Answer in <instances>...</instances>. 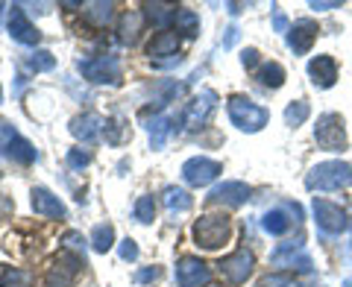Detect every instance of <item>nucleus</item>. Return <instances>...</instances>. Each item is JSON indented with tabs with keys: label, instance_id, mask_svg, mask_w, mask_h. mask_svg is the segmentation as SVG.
<instances>
[{
	"label": "nucleus",
	"instance_id": "dca6fc26",
	"mask_svg": "<svg viewBox=\"0 0 352 287\" xmlns=\"http://www.w3.org/2000/svg\"><path fill=\"white\" fill-rule=\"evenodd\" d=\"M103 129H106V120L97 115V112H85V115H80V117L71 120L74 138H80L82 144H94L97 138L103 135Z\"/></svg>",
	"mask_w": 352,
	"mask_h": 287
},
{
	"label": "nucleus",
	"instance_id": "20e7f679",
	"mask_svg": "<svg viewBox=\"0 0 352 287\" xmlns=\"http://www.w3.org/2000/svg\"><path fill=\"white\" fill-rule=\"evenodd\" d=\"M314 141L317 147L326 152H344L346 150V129H344V117L335 112H326L317 117L314 126Z\"/></svg>",
	"mask_w": 352,
	"mask_h": 287
},
{
	"label": "nucleus",
	"instance_id": "ddd939ff",
	"mask_svg": "<svg viewBox=\"0 0 352 287\" xmlns=\"http://www.w3.org/2000/svg\"><path fill=\"white\" fill-rule=\"evenodd\" d=\"M214 106H217V94L212 88H203V91L188 103V108H185V117H182L185 129H200L208 120V115L214 112Z\"/></svg>",
	"mask_w": 352,
	"mask_h": 287
},
{
	"label": "nucleus",
	"instance_id": "e433bc0d",
	"mask_svg": "<svg viewBox=\"0 0 352 287\" xmlns=\"http://www.w3.org/2000/svg\"><path fill=\"white\" fill-rule=\"evenodd\" d=\"M120 258H124V261H135L138 258V244H135V240H132V238H126V240H120Z\"/></svg>",
	"mask_w": 352,
	"mask_h": 287
},
{
	"label": "nucleus",
	"instance_id": "0eeeda50",
	"mask_svg": "<svg viewBox=\"0 0 352 287\" xmlns=\"http://www.w3.org/2000/svg\"><path fill=\"white\" fill-rule=\"evenodd\" d=\"M82 270V258L76 252H62L47 264V273L41 279V287H71Z\"/></svg>",
	"mask_w": 352,
	"mask_h": 287
},
{
	"label": "nucleus",
	"instance_id": "f3484780",
	"mask_svg": "<svg viewBox=\"0 0 352 287\" xmlns=\"http://www.w3.org/2000/svg\"><path fill=\"white\" fill-rule=\"evenodd\" d=\"M317 32H320V30H317V24H314V21H308V18L296 21V24L288 30V44H291V50L296 53V56H305V53L311 50Z\"/></svg>",
	"mask_w": 352,
	"mask_h": 287
},
{
	"label": "nucleus",
	"instance_id": "4c0bfd02",
	"mask_svg": "<svg viewBox=\"0 0 352 287\" xmlns=\"http://www.w3.org/2000/svg\"><path fill=\"white\" fill-rule=\"evenodd\" d=\"M106 129H109V141H112V144H120V138H124V129H120V124H118V120H106ZM103 129V132H106Z\"/></svg>",
	"mask_w": 352,
	"mask_h": 287
},
{
	"label": "nucleus",
	"instance_id": "a19ab883",
	"mask_svg": "<svg viewBox=\"0 0 352 287\" xmlns=\"http://www.w3.org/2000/svg\"><path fill=\"white\" fill-rule=\"evenodd\" d=\"M241 62H244V68H256V65H258V50H244V53H241Z\"/></svg>",
	"mask_w": 352,
	"mask_h": 287
},
{
	"label": "nucleus",
	"instance_id": "f8f14e48",
	"mask_svg": "<svg viewBox=\"0 0 352 287\" xmlns=\"http://www.w3.org/2000/svg\"><path fill=\"white\" fill-rule=\"evenodd\" d=\"M314 220H317V229L326 231V235H340L349 223L344 208L329 200H314Z\"/></svg>",
	"mask_w": 352,
	"mask_h": 287
},
{
	"label": "nucleus",
	"instance_id": "ea45409f",
	"mask_svg": "<svg viewBox=\"0 0 352 287\" xmlns=\"http://www.w3.org/2000/svg\"><path fill=\"white\" fill-rule=\"evenodd\" d=\"M273 27H276V32H288V18L282 15V9H273Z\"/></svg>",
	"mask_w": 352,
	"mask_h": 287
},
{
	"label": "nucleus",
	"instance_id": "a211bd4d",
	"mask_svg": "<svg viewBox=\"0 0 352 287\" xmlns=\"http://www.w3.org/2000/svg\"><path fill=\"white\" fill-rule=\"evenodd\" d=\"M32 211L38 217H47V220H62L65 214V205L59 196H53L47 187H32Z\"/></svg>",
	"mask_w": 352,
	"mask_h": 287
},
{
	"label": "nucleus",
	"instance_id": "9d476101",
	"mask_svg": "<svg viewBox=\"0 0 352 287\" xmlns=\"http://www.w3.org/2000/svg\"><path fill=\"white\" fill-rule=\"evenodd\" d=\"M217 267H220V273H223L232 284H241V282L250 279L252 267H256V255H252L247 246H241V249L232 252V255H226L223 261L217 264Z\"/></svg>",
	"mask_w": 352,
	"mask_h": 287
},
{
	"label": "nucleus",
	"instance_id": "7ed1b4c3",
	"mask_svg": "<svg viewBox=\"0 0 352 287\" xmlns=\"http://www.w3.org/2000/svg\"><path fill=\"white\" fill-rule=\"evenodd\" d=\"M229 231L232 226H229L226 214H203L194 223V240L203 249H220L229 240Z\"/></svg>",
	"mask_w": 352,
	"mask_h": 287
},
{
	"label": "nucleus",
	"instance_id": "cd10ccee",
	"mask_svg": "<svg viewBox=\"0 0 352 287\" xmlns=\"http://www.w3.org/2000/svg\"><path fill=\"white\" fill-rule=\"evenodd\" d=\"M115 246V229L109 223H97L91 231V249L94 252H109Z\"/></svg>",
	"mask_w": 352,
	"mask_h": 287
},
{
	"label": "nucleus",
	"instance_id": "5701e85b",
	"mask_svg": "<svg viewBox=\"0 0 352 287\" xmlns=\"http://www.w3.org/2000/svg\"><path fill=\"white\" fill-rule=\"evenodd\" d=\"M82 18H85L91 27L103 30L106 24H112V18H115V3H103V0H97V3H88V6L82 9Z\"/></svg>",
	"mask_w": 352,
	"mask_h": 287
},
{
	"label": "nucleus",
	"instance_id": "2f4dec72",
	"mask_svg": "<svg viewBox=\"0 0 352 287\" xmlns=\"http://www.w3.org/2000/svg\"><path fill=\"white\" fill-rule=\"evenodd\" d=\"M27 68L32 73H41V71H53L56 68V59H53V53L50 50H36L32 56L27 59Z\"/></svg>",
	"mask_w": 352,
	"mask_h": 287
},
{
	"label": "nucleus",
	"instance_id": "a878e982",
	"mask_svg": "<svg viewBox=\"0 0 352 287\" xmlns=\"http://www.w3.org/2000/svg\"><path fill=\"white\" fill-rule=\"evenodd\" d=\"M144 9H147L150 24L156 30H162V32L168 24H173V18H176V6H168V3H147Z\"/></svg>",
	"mask_w": 352,
	"mask_h": 287
},
{
	"label": "nucleus",
	"instance_id": "c9c22d12",
	"mask_svg": "<svg viewBox=\"0 0 352 287\" xmlns=\"http://www.w3.org/2000/svg\"><path fill=\"white\" fill-rule=\"evenodd\" d=\"M88 161H91V156H88L85 150H68V168L71 170H82V168H88Z\"/></svg>",
	"mask_w": 352,
	"mask_h": 287
},
{
	"label": "nucleus",
	"instance_id": "c03bdc74",
	"mask_svg": "<svg viewBox=\"0 0 352 287\" xmlns=\"http://www.w3.org/2000/svg\"><path fill=\"white\" fill-rule=\"evenodd\" d=\"M344 287H352V282H349V279H346V282H344Z\"/></svg>",
	"mask_w": 352,
	"mask_h": 287
},
{
	"label": "nucleus",
	"instance_id": "412c9836",
	"mask_svg": "<svg viewBox=\"0 0 352 287\" xmlns=\"http://www.w3.org/2000/svg\"><path fill=\"white\" fill-rule=\"evenodd\" d=\"M176 50H179V36L176 32H159L156 38L150 41V47H147V56L150 59H162V56H176ZM179 59V56H176Z\"/></svg>",
	"mask_w": 352,
	"mask_h": 287
},
{
	"label": "nucleus",
	"instance_id": "473e14b6",
	"mask_svg": "<svg viewBox=\"0 0 352 287\" xmlns=\"http://www.w3.org/2000/svg\"><path fill=\"white\" fill-rule=\"evenodd\" d=\"M256 287H300V284H296L294 275H288V273H267L256 282Z\"/></svg>",
	"mask_w": 352,
	"mask_h": 287
},
{
	"label": "nucleus",
	"instance_id": "72a5a7b5",
	"mask_svg": "<svg viewBox=\"0 0 352 287\" xmlns=\"http://www.w3.org/2000/svg\"><path fill=\"white\" fill-rule=\"evenodd\" d=\"M153 217H156V203H153V196H138L135 203V220L138 223H153Z\"/></svg>",
	"mask_w": 352,
	"mask_h": 287
},
{
	"label": "nucleus",
	"instance_id": "bb28decb",
	"mask_svg": "<svg viewBox=\"0 0 352 287\" xmlns=\"http://www.w3.org/2000/svg\"><path fill=\"white\" fill-rule=\"evenodd\" d=\"M138 30H141V12H126L120 18V27H118V38L124 44H135L138 38Z\"/></svg>",
	"mask_w": 352,
	"mask_h": 287
},
{
	"label": "nucleus",
	"instance_id": "49530a36",
	"mask_svg": "<svg viewBox=\"0 0 352 287\" xmlns=\"http://www.w3.org/2000/svg\"><path fill=\"white\" fill-rule=\"evenodd\" d=\"M349 223H352V220H349Z\"/></svg>",
	"mask_w": 352,
	"mask_h": 287
},
{
	"label": "nucleus",
	"instance_id": "6ab92c4d",
	"mask_svg": "<svg viewBox=\"0 0 352 287\" xmlns=\"http://www.w3.org/2000/svg\"><path fill=\"white\" fill-rule=\"evenodd\" d=\"M308 76L317 88H332L338 80V65L332 56H314L308 62Z\"/></svg>",
	"mask_w": 352,
	"mask_h": 287
},
{
	"label": "nucleus",
	"instance_id": "39448f33",
	"mask_svg": "<svg viewBox=\"0 0 352 287\" xmlns=\"http://www.w3.org/2000/svg\"><path fill=\"white\" fill-rule=\"evenodd\" d=\"M76 68L88 82L97 85H118L124 80V71H120V62L115 56H85L76 62Z\"/></svg>",
	"mask_w": 352,
	"mask_h": 287
},
{
	"label": "nucleus",
	"instance_id": "a18cd8bd",
	"mask_svg": "<svg viewBox=\"0 0 352 287\" xmlns=\"http://www.w3.org/2000/svg\"><path fill=\"white\" fill-rule=\"evenodd\" d=\"M3 9H6V6H0V15H3Z\"/></svg>",
	"mask_w": 352,
	"mask_h": 287
},
{
	"label": "nucleus",
	"instance_id": "7c9ffc66",
	"mask_svg": "<svg viewBox=\"0 0 352 287\" xmlns=\"http://www.w3.org/2000/svg\"><path fill=\"white\" fill-rule=\"evenodd\" d=\"M0 287H32V275L27 270L6 267L3 275H0Z\"/></svg>",
	"mask_w": 352,
	"mask_h": 287
},
{
	"label": "nucleus",
	"instance_id": "79ce46f5",
	"mask_svg": "<svg viewBox=\"0 0 352 287\" xmlns=\"http://www.w3.org/2000/svg\"><path fill=\"white\" fill-rule=\"evenodd\" d=\"M156 279H159V270L156 267H147V270L135 273V282H141V284H144V282H156Z\"/></svg>",
	"mask_w": 352,
	"mask_h": 287
},
{
	"label": "nucleus",
	"instance_id": "c85d7f7f",
	"mask_svg": "<svg viewBox=\"0 0 352 287\" xmlns=\"http://www.w3.org/2000/svg\"><path fill=\"white\" fill-rule=\"evenodd\" d=\"M173 27L176 32H182V36H197V30H200V18H197L191 9H176V18H173Z\"/></svg>",
	"mask_w": 352,
	"mask_h": 287
},
{
	"label": "nucleus",
	"instance_id": "f257e3e1",
	"mask_svg": "<svg viewBox=\"0 0 352 287\" xmlns=\"http://www.w3.org/2000/svg\"><path fill=\"white\" fill-rule=\"evenodd\" d=\"M352 185V164L346 161H323L314 164L305 176L308 191H340Z\"/></svg>",
	"mask_w": 352,
	"mask_h": 287
},
{
	"label": "nucleus",
	"instance_id": "f704fd0d",
	"mask_svg": "<svg viewBox=\"0 0 352 287\" xmlns=\"http://www.w3.org/2000/svg\"><path fill=\"white\" fill-rule=\"evenodd\" d=\"M62 244H65V249H68V252H76V255L82 252V255H85V244H88V240L80 235V231H68V235H62Z\"/></svg>",
	"mask_w": 352,
	"mask_h": 287
},
{
	"label": "nucleus",
	"instance_id": "393cba45",
	"mask_svg": "<svg viewBox=\"0 0 352 287\" xmlns=\"http://www.w3.org/2000/svg\"><path fill=\"white\" fill-rule=\"evenodd\" d=\"M164 205H168L170 214H182L188 211V208L194 205V200L188 196V191H182V187H164Z\"/></svg>",
	"mask_w": 352,
	"mask_h": 287
},
{
	"label": "nucleus",
	"instance_id": "1a4fd4ad",
	"mask_svg": "<svg viewBox=\"0 0 352 287\" xmlns=\"http://www.w3.org/2000/svg\"><path fill=\"white\" fill-rule=\"evenodd\" d=\"M220 170H223L220 168V161L197 156V159H188L182 164V179H185V185H191V187H206V185H212L217 179Z\"/></svg>",
	"mask_w": 352,
	"mask_h": 287
},
{
	"label": "nucleus",
	"instance_id": "6e6552de",
	"mask_svg": "<svg viewBox=\"0 0 352 287\" xmlns=\"http://www.w3.org/2000/svg\"><path fill=\"white\" fill-rule=\"evenodd\" d=\"M270 261H273V267H294L300 273H311L314 270L311 255H308L305 246H302V238L300 240H288V244H279L276 249H273Z\"/></svg>",
	"mask_w": 352,
	"mask_h": 287
},
{
	"label": "nucleus",
	"instance_id": "58836bf2",
	"mask_svg": "<svg viewBox=\"0 0 352 287\" xmlns=\"http://www.w3.org/2000/svg\"><path fill=\"white\" fill-rule=\"evenodd\" d=\"M308 6H311L314 12H329V9H340V0H320V3H317V0H311Z\"/></svg>",
	"mask_w": 352,
	"mask_h": 287
},
{
	"label": "nucleus",
	"instance_id": "aec40b11",
	"mask_svg": "<svg viewBox=\"0 0 352 287\" xmlns=\"http://www.w3.org/2000/svg\"><path fill=\"white\" fill-rule=\"evenodd\" d=\"M147 132H150V147L162 150L168 138L173 135V117L168 115H153V120H147Z\"/></svg>",
	"mask_w": 352,
	"mask_h": 287
},
{
	"label": "nucleus",
	"instance_id": "f03ea898",
	"mask_svg": "<svg viewBox=\"0 0 352 287\" xmlns=\"http://www.w3.org/2000/svg\"><path fill=\"white\" fill-rule=\"evenodd\" d=\"M229 120H232L241 132H258L267 126L270 115H267V108L252 103L250 97L235 94V97H229Z\"/></svg>",
	"mask_w": 352,
	"mask_h": 287
},
{
	"label": "nucleus",
	"instance_id": "b1692460",
	"mask_svg": "<svg viewBox=\"0 0 352 287\" xmlns=\"http://www.w3.org/2000/svg\"><path fill=\"white\" fill-rule=\"evenodd\" d=\"M256 80L264 85V88H282L285 82V68L279 62H261V68L256 71Z\"/></svg>",
	"mask_w": 352,
	"mask_h": 287
},
{
	"label": "nucleus",
	"instance_id": "37998d69",
	"mask_svg": "<svg viewBox=\"0 0 352 287\" xmlns=\"http://www.w3.org/2000/svg\"><path fill=\"white\" fill-rule=\"evenodd\" d=\"M226 32H229V36H226V41H223V47H226V50H229V47H232V44H235V41H238V30H235V27H229V30H226Z\"/></svg>",
	"mask_w": 352,
	"mask_h": 287
},
{
	"label": "nucleus",
	"instance_id": "4468645a",
	"mask_svg": "<svg viewBox=\"0 0 352 287\" xmlns=\"http://www.w3.org/2000/svg\"><path fill=\"white\" fill-rule=\"evenodd\" d=\"M6 27H9V36H12L18 44H27V47L38 44V38H41V32L30 24V18L24 15V9H21V6H12V9H9Z\"/></svg>",
	"mask_w": 352,
	"mask_h": 287
},
{
	"label": "nucleus",
	"instance_id": "9b49d317",
	"mask_svg": "<svg viewBox=\"0 0 352 287\" xmlns=\"http://www.w3.org/2000/svg\"><path fill=\"white\" fill-rule=\"evenodd\" d=\"M173 273H176V284L179 287H203V284H208V279H212V270L194 255H182L176 261Z\"/></svg>",
	"mask_w": 352,
	"mask_h": 287
},
{
	"label": "nucleus",
	"instance_id": "4be33fe9",
	"mask_svg": "<svg viewBox=\"0 0 352 287\" xmlns=\"http://www.w3.org/2000/svg\"><path fill=\"white\" fill-rule=\"evenodd\" d=\"M291 223H296V220H291V214L285 211V208H270V211L261 217V229L273 238H282L285 231L291 229Z\"/></svg>",
	"mask_w": 352,
	"mask_h": 287
},
{
	"label": "nucleus",
	"instance_id": "423d86ee",
	"mask_svg": "<svg viewBox=\"0 0 352 287\" xmlns=\"http://www.w3.org/2000/svg\"><path fill=\"white\" fill-rule=\"evenodd\" d=\"M0 150H3L6 159H12L15 164H24V168L38 159L36 147H32V144L21 135L9 120H0Z\"/></svg>",
	"mask_w": 352,
	"mask_h": 287
},
{
	"label": "nucleus",
	"instance_id": "c756f323",
	"mask_svg": "<svg viewBox=\"0 0 352 287\" xmlns=\"http://www.w3.org/2000/svg\"><path fill=\"white\" fill-rule=\"evenodd\" d=\"M308 115H311V106H308L305 100H294L288 108H285V124L288 126H302Z\"/></svg>",
	"mask_w": 352,
	"mask_h": 287
},
{
	"label": "nucleus",
	"instance_id": "2eb2a0df",
	"mask_svg": "<svg viewBox=\"0 0 352 287\" xmlns=\"http://www.w3.org/2000/svg\"><path fill=\"white\" fill-rule=\"evenodd\" d=\"M250 200V187L244 182H223L212 187V194H208V203L212 205H229V208H238Z\"/></svg>",
	"mask_w": 352,
	"mask_h": 287
}]
</instances>
